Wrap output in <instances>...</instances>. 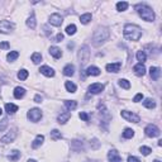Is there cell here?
Returning a JSON list of instances; mask_svg holds the SVG:
<instances>
[{
    "instance_id": "1",
    "label": "cell",
    "mask_w": 162,
    "mask_h": 162,
    "mask_svg": "<svg viewBox=\"0 0 162 162\" xmlns=\"http://www.w3.org/2000/svg\"><path fill=\"white\" fill-rule=\"evenodd\" d=\"M123 34L128 41H139L142 37V29L135 24H125L123 29Z\"/></svg>"
},
{
    "instance_id": "2",
    "label": "cell",
    "mask_w": 162,
    "mask_h": 162,
    "mask_svg": "<svg viewBox=\"0 0 162 162\" xmlns=\"http://www.w3.org/2000/svg\"><path fill=\"white\" fill-rule=\"evenodd\" d=\"M109 37H110V31H109L107 27H100L96 29L94 36H93V45L95 47L104 45L109 39Z\"/></svg>"
},
{
    "instance_id": "3",
    "label": "cell",
    "mask_w": 162,
    "mask_h": 162,
    "mask_svg": "<svg viewBox=\"0 0 162 162\" xmlns=\"http://www.w3.org/2000/svg\"><path fill=\"white\" fill-rule=\"evenodd\" d=\"M135 10L138 11V14H139V15L142 17V19L146 20V22H153L156 18L155 11L146 4H137L135 5Z\"/></svg>"
},
{
    "instance_id": "4",
    "label": "cell",
    "mask_w": 162,
    "mask_h": 162,
    "mask_svg": "<svg viewBox=\"0 0 162 162\" xmlns=\"http://www.w3.org/2000/svg\"><path fill=\"white\" fill-rule=\"evenodd\" d=\"M90 58V51H89V47L87 46H82L79 51V61H80L81 65H85L89 61Z\"/></svg>"
},
{
    "instance_id": "5",
    "label": "cell",
    "mask_w": 162,
    "mask_h": 162,
    "mask_svg": "<svg viewBox=\"0 0 162 162\" xmlns=\"http://www.w3.org/2000/svg\"><path fill=\"white\" fill-rule=\"evenodd\" d=\"M120 115H122V118H124L127 122H131V123H139V120H141L139 115H137V114L132 113V111H128V110L120 111Z\"/></svg>"
},
{
    "instance_id": "6",
    "label": "cell",
    "mask_w": 162,
    "mask_h": 162,
    "mask_svg": "<svg viewBox=\"0 0 162 162\" xmlns=\"http://www.w3.org/2000/svg\"><path fill=\"white\" fill-rule=\"evenodd\" d=\"M27 117L31 122L37 123L38 120H41V118H42V111H41V109H38V108H33L28 111Z\"/></svg>"
},
{
    "instance_id": "7",
    "label": "cell",
    "mask_w": 162,
    "mask_h": 162,
    "mask_svg": "<svg viewBox=\"0 0 162 162\" xmlns=\"http://www.w3.org/2000/svg\"><path fill=\"white\" fill-rule=\"evenodd\" d=\"M144 133H146L147 137L155 138V137H158V135H160V129H158L155 124H148L146 128H144Z\"/></svg>"
},
{
    "instance_id": "8",
    "label": "cell",
    "mask_w": 162,
    "mask_h": 162,
    "mask_svg": "<svg viewBox=\"0 0 162 162\" xmlns=\"http://www.w3.org/2000/svg\"><path fill=\"white\" fill-rule=\"evenodd\" d=\"M14 29V23L9 22V20H0V33H10Z\"/></svg>"
},
{
    "instance_id": "9",
    "label": "cell",
    "mask_w": 162,
    "mask_h": 162,
    "mask_svg": "<svg viewBox=\"0 0 162 162\" xmlns=\"http://www.w3.org/2000/svg\"><path fill=\"white\" fill-rule=\"evenodd\" d=\"M49 24L51 25H55V27H60L61 24H62V17L60 15V14H57V13H55V14H52L51 17H49Z\"/></svg>"
},
{
    "instance_id": "10",
    "label": "cell",
    "mask_w": 162,
    "mask_h": 162,
    "mask_svg": "<svg viewBox=\"0 0 162 162\" xmlns=\"http://www.w3.org/2000/svg\"><path fill=\"white\" fill-rule=\"evenodd\" d=\"M104 90V85L103 84H99V82H95V84H91L89 86V93L90 94H100L101 91Z\"/></svg>"
},
{
    "instance_id": "11",
    "label": "cell",
    "mask_w": 162,
    "mask_h": 162,
    "mask_svg": "<svg viewBox=\"0 0 162 162\" xmlns=\"http://www.w3.org/2000/svg\"><path fill=\"white\" fill-rule=\"evenodd\" d=\"M15 137H17V132L11 131V132H9V133L5 134L4 137L0 139V142H3V143H11L14 139H15Z\"/></svg>"
},
{
    "instance_id": "12",
    "label": "cell",
    "mask_w": 162,
    "mask_h": 162,
    "mask_svg": "<svg viewBox=\"0 0 162 162\" xmlns=\"http://www.w3.org/2000/svg\"><path fill=\"white\" fill-rule=\"evenodd\" d=\"M108 157H109V162H123L122 157H120L119 153H118L115 149H111V151L108 153Z\"/></svg>"
},
{
    "instance_id": "13",
    "label": "cell",
    "mask_w": 162,
    "mask_h": 162,
    "mask_svg": "<svg viewBox=\"0 0 162 162\" xmlns=\"http://www.w3.org/2000/svg\"><path fill=\"white\" fill-rule=\"evenodd\" d=\"M39 71H41V73H43L45 76H47V77H53L55 76V70L49 66H42L39 69Z\"/></svg>"
},
{
    "instance_id": "14",
    "label": "cell",
    "mask_w": 162,
    "mask_h": 162,
    "mask_svg": "<svg viewBox=\"0 0 162 162\" xmlns=\"http://www.w3.org/2000/svg\"><path fill=\"white\" fill-rule=\"evenodd\" d=\"M120 67H122V63H120V62L108 63V65H107V71H108V72H114V73H117V72H119Z\"/></svg>"
},
{
    "instance_id": "15",
    "label": "cell",
    "mask_w": 162,
    "mask_h": 162,
    "mask_svg": "<svg viewBox=\"0 0 162 162\" xmlns=\"http://www.w3.org/2000/svg\"><path fill=\"white\" fill-rule=\"evenodd\" d=\"M85 75L87 76H99L100 75V69L96 66H89L86 69V71H85Z\"/></svg>"
},
{
    "instance_id": "16",
    "label": "cell",
    "mask_w": 162,
    "mask_h": 162,
    "mask_svg": "<svg viewBox=\"0 0 162 162\" xmlns=\"http://www.w3.org/2000/svg\"><path fill=\"white\" fill-rule=\"evenodd\" d=\"M70 118H71V113H70V111H65V113H61L60 115H58L57 120L60 124H65L66 122H69Z\"/></svg>"
},
{
    "instance_id": "17",
    "label": "cell",
    "mask_w": 162,
    "mask_h": 162,
    "mask_svg": "<svg viewBox=\"0 0 162 162\" xmlns=\"http://www.w3.org/2000/svg\"><path fill=\"white\" fill-rule=\"evenodd\" d=\"M133 70H134V72H135V75L137 76H143L144 73H146V67H144L143 63L135 65V66L133 67Z\"/></svg>"
},
{
    "instance_id": "18",
    "label": "cell",
    "mask_w": 162,
    "mask_h": 162,
    "mask_svg": "<svg viewBox=\"0 0 162 162\" xmlns=\"http://www.w3.org/2000/svg\"><path fill=\"white\" fill-rule=\"evenodd\" d=\"M149 75H151L152 80H158V79H160V75H161L160 69H158V67H151V69H149Z\"/></svg>"
},
{
    "instance_id": "19",
    "label": "cell",
    "mask_w": 162,
    "mask_h": 162,
    "mask_svg": "<svg viewBox=\"0 0 162 162\" xmlns=\"http://www.w3.org/2000/svg\"><path fill=\"white\" fill-rule=\"evenodd\" d=\"M49 53H51V56H53L56 60H57V58H60L61 56H62L61 49L58 48V47H56V46H52L51 48H49Z\"/></svg>"
},
{
    "instance_id": "20",
    "label": "cell",
    "mask_w": 162,
    "mask_h": 162,
    "mask_svg": "<svg viewBox=\"0 0 162 162\" xmlns=\"http://www.w3.org/2000/svg\"><path fill=\"white\" fill-rule=\"evenodd\" d=\"M24 95H25V89H24V87L18 86V87L14 89V98H15V99H22Z\"/></svg>"
},
{
    "instance_id": "21",
    "label": "cell",
    "mask_w": 162,
    "mask_h": 162,
    "mask_svg": "<svg viewBox=\"0 0 162 162\" xmlns=\"http://www.w3.org/2000/svg\"><path fill=\"white\" fill-rule=\"evenodd\" d=\"M73 73H75V66L71 63H69V65H66V66L63 67V75H66V76H72Z\"/></svg>"
},
{
    "instance_id": "22",
    "label": "cell",
    "mask_w": 162,
    "mask_h": 162,
    "mask_svg": "<svg viewBox=\"0 0 162 162\" xmlns=\"http://www.w3.org/2000/svg\"><path fill=\"white\" fill-rule=\"evenodd\" d=\"M43 141H45V135L38 134L36 137V139L33 141V143H32V147H33V148H38V147L43 143Z\"/></svg>"
},
{
    "instance_id": "23",
    "label": "cell",
    "mask_w": 162,
    "mask_h": 162,
    "mask_svg": "<svg viewBox=\"0 0 162 162\" xmlns=\"http://www.w3.org/2000/svg\"><path fill=\"white\" fill-rule=\"evenodd\" d=\"M5 110L8 111V114H14L15 111H18V105L8 103V104H5Z\"/></svg>"
},
{
    "instance_id": "24",
    "label": "cell",
    "mask_w": 162,
    "mask_h": 162,
    "mask_svg": "<svg viewBox=\"0 0 162 162\" xmlns=\"http://www.w3.org/2000/svg\"><path fill=\"white\" fill-rule=\"evenodd\" d=\"M19 157H20V152L17 151V149H14V151H11L10 155L8 156V160H9L10 162H15V161L19 160Z\"/></svg>"
},
{
    "instance_id": "25",
    "label": "cell",
    "mask_w": 162,
    "mask_h": 162,
    "mask_svg": "<svg viewBox=\"0 0 162 162\" xmlns=\"http://www.w3.org/2000/svg\"><path fill=\"white\" fill-rule=\"evenodd\" d=\"M65 87H66V90L69 91V93H76V90H77V86H76L72 81H66Z\"/></svg>"
},
{
    "instance_id": "26",
    "label": "cell",
    "mask_w": 162,
    "mask_h": 162,
    "mask_svg": "<svg viewBox=\"0 0 162 162\" xmlns=\"http://www.w3.org/2000/svg\"><path fill=\"white\" fill-rule=\"evenodd\" d=\"M27 25L31 29H34L36 28V25H37V22H36V17H34V14H32L31 17L27 19Z\"/></svg>"
},
{
    "instance_id": "27",
    "label": "cell",
    "mask_w": 162,
    "mask_h": 162,
    "mask_svg": "<svg viewBox=\"0 0 162 162\" xmlns=\"http://www.w3.org/2000/svg\"><path fill=\"white\" fill-rule=\"evenodd\" d=\"M65 105H66V108L71 111V110H73V109H76L77 103H76L75 100H66V101H65Z\"/></svg>"
},
{
    "instance_id": "28",
    "label": "cell",
    "mask_w": 162,
    "mask_h": 162,
    "mask_svg": "<svg viewBox=\"0 0 162 162\" xmlns=\"http://www.w3.org/2000/svg\"><path fill=\"white\" fill-rule=\"evenodd\" d=\"M118 84H119L120 87H123V89H125V90L131 89V82H129L128 80H125V79H120Z\"/></svg>"
},
{
    "instance_id": "29",
    "label": "cell",
    "mask_w": 162,
    "mask_h": 162,
    "mask_svg": "<svg viewBox=\"0 0 162 162\" xmlns=\"http://www.w3.org/2000/svg\"><path fill=\"white\" fill-rule=\"evenodd\" d=\"M8 60L10 61V62H13V61H15L17 58L19 57V52L18 51H11V52H9V53H8Z\"/></svg>"
},
{
    "instance_id": "30",
    "label": "cell",
    "mask_w": 162,
    "mask_h": 162,
    "mask_svg": "<svg viewBox=\"0 0 162 162\" xmlns=\"http://www.w3.org/2000/svg\"><path fill=\"white\" fill-rule=\"evenodd\" d=\"M128 7H129V4L127 1H119L117 4V9L119 10V11H124V10H127L128 9Z\"/></svg>"
},
{
    "instance_id": "31",
    "label": "cell",
    "mask_w": 162,
    "mask_h": 162,
    "mask_svg": "<svg viewBox=\"0 0 162 162\" xmlns=\"http://www.w3.org/2000/svg\"><path fill=\"white\" fill-rule=\"evenodd\" d=\"M143 105L147 109H153V108L156 107V103H155V100H152V99H146L143 101Z\"/></svg>"
},
{
    "instance_id": "32",
    "label": "cell",
    "mask_w": 162,
    "mask_h": 162,
    "mask_svg": "<svg viewBox=\"0 0 162 162\" xmlns=\"http://www.w3.org/2000/svg\"><path fill=\"white\" fill-rule=\"evenodd\" d=\"M51 138H52L53 141H58V139H61V138H62V134H61L60 131H57V129H53V131L51 132Z\"/></svg>"
},
{
    "instance_id": "33",
    "label": "cell",
    "mask_w": 162,
    "mask_h": 162,
    "mask_svg": "<svg viewBox=\"0 0 162 162\" xmlns=\"http://www.w3.org/2000/svg\"><path fill=\"white\" fill-rule=\"evenodd\" d=\"M90 20H91V14H90V13L82 14V15L80 17V22L82 23V24H87Z\"/></svg>"
},
{
    "instance_id": "34",
    "label": "cell",
    "mask_w": 162,
    "mask_h": 162,
    "mask_svg": "<svg viewBox=\"0 0 162 162\" xmlns=\"http://www.w3.org/2000/svg\"><path fill=\"white\" fill-rule=\"evenodd\" d=\"M134 135V131L131 128H125L124 132H123V137L127 138V139H129V138H132Z\"/></svg>"
},
{
    "instance_id": "35",
    "label": "cell",
    "mask_w": 162,
    "mask_h": 162,
    "mask_svg": "<svg viewBox=\"0 0 162 162\" xmlns=\"http://www.w3.org/2000/svg\"><path fill=\"white\" fill-rule=\"evenodd\" d=\"M32 61H33V63L38 65L41 61H42V55L38 53V52H34V53L32 55Z\"/></svg>"
},
{
    "instance_id": "36",
    "label": "cell",
    "mask_w": 162,
    "mask_h": 162,
    "mask_svg": "<svg viewBox=\"0 0 162 162\" xmlns=\"http://www.w3.org/2000/svg\"><path fill=\"white\" fill-rule=\"evenodd\" d=\"M28 75H29V73H28V71H27V70H24V69H23V70H20V71L18 72V79H19V80H27V79H28Z\"/></svg>"
},
{
    "instance_id": "37",
    "label": "cell",
    "mask_w": 162,
    "mask_h": 162,
    "mask_svg": "<svg viewBox=\"0 0 162 162\" xmlns=\"http://www.w3.org/2000/svg\"><path fill=\"white\" fill-rule=\"evenodd\" d=\"M137 60L139 61V63H143L144 61L147 60V56H146V53H144L143 51H138V52H137Z\"/></svg>"
},
{
    "instance_id": "38",
    "label": "cell",
    "mask_w": 162,
    "mask_h": 162,
    "mask_svg": "<svg viewBox=\"0 0 162 162\" xmlns=\"http://www.w3.org/2000/svg\"><path fill=\"white\" fill-rule=\"evenodd\" d=\"M76 33V25L75 24H70L67 25L66 28V34H69V36H72V34Z\"/></svg>"
},
{
    "instance_id": "39",
    "label": "cell",
    "mask_w": 162,
    "mask_h": 162,
    "mask_svg": "<svg viewBox=\"0 0 162 162\" xmlns=\"http://www.w3.org/2000/svg\"><path fill=\"white\" fill-rule=\"evenodd\" d=\"M139 151H141V153H142V155H143V156H148V155H149V153H151V152H152V149H151V148H149V147H146V146H142V147H141V148H139Z\"/></svg>"
},
{
    "instance_id": "40",
    "label": "cell",
    "mask_w": 162,
    "mask_h": 162,
    "mask_svg": "<svg viewBox=\"0 0 162 162\" xmlns=\"http://www.w3.org/2000/svg\"><path fill=\"white\" fill-rule=\"evenodd\" d=\"M7 127H8V119L5 118V119H3L1 122H0V132H4Z\"/></svg>"
},
{
    "instance_id": "41",
    "label": "cell",
    "mask_w": 162,
    "mask_h": 162,
    "mask_svg": "<svg viewBox=\"0 0 162 162\" xmlns=\"http://www.w3.org/2000/svg\"><path fill=\"white\" fill-rule=\"evenodd\" d=\"M79 117H80V119H82L84 122H89V119H90V117L87 115L86 113H84V111H81V113L79 114Z\"/></svg>"
},
{
    "instance_id": "42",
    "label": "cell",
    "mask_w": 162,
    "mask_h": 162,
    "mask_svg": "<svg viewBox=\"0 0 162 162\" xmlns=\"http://www.w3.org/2000/svg\"><path fill=\"white\" fill-rule=\"evenodd\" d=\"M142 99H143V94H142V93H139V94H137V95L134 96L133 101H134V103H139Z\"/></svg>"
},
{
    "instance_id": "43",
    "label": "cell",
    "mask_w": 162,
    "mask_h": 162,
    "mask_svg": "<svg viewBox=\"0 0 162 162\" xmlns=\"http://www.w3.org/2000/svg\"><path fill=\"white\" fill-rule=\"evenodd\" d=\"M91 143H93V148H94V149H96V148H98V147L100 146V143L98 142V139H95V138H94L93 141H90V144H91Z\"/></svg>"
},
{
    "instance_id": "44",
    "label": "cell",
    "mask_w": 162,
    "mask_h": 162,
    "mask_svg": "<svg viewBox=\"0 0 162 162\" xmlns=\"http://www.w3.org/2000/svg\"><path fill=\"white\" fill-rule=\"evenodd\" d=\"M9 47H10V45L8 42H1V43H0V48H1V49H8Z\"/></svg>"
},
{
    "instance_id": "45",
    "label": "cell",
    "mask_w": 162,
    "mask_h": 162,
    "mask_svg": "<svg viewBox=\"0 0 162 162\" xmlns=\"http://www.w3.org/2000/svg\"><path fill=\"white\" fill-rule=\"evenodd\" d=\"M128 162H141V161L138 160L137 157H134V156H129V157H128Z\"/></svg>"
},
{
    "instance_id": "46",
    "label": "cell",
    "mask_w": 162,
    "mask_h": 162,
    "mask_svg": "<svg viewBox=\"0 0 162 162\" xmlns=\"http://www.w3.org/2000/svg\"><path fill=\"white\" fill-rule=\"evenodd\" d=\"M62 39H63V34L62 33H58L57 36H56V42H61Z\"/></svg>"
},
{
    "instance_id": "47",
    "label": "cell",
    "mask_w": 162,
    "mask_h": 162,
    "mask_svg": "<svg viewBox=\"0 0 162 162\" xmlns=\"http://www.w3.org/2000/svg\"><path fill=\"white\" fill-rule=\"evenodd\" d=\"M34 101L36 103H42V96H41L39 94H37V95L34 96Z\"/></svg>"
},
{
    "instance_id": "48",
    "label": "cell",
    "mask_w": 162,
    "mask_h": 162,
    "mask_svg": "<svg viewBox=\"0 0 162 162\" xmlns=\"http://www.w3.org/2000/svg\"><path fill=\"white\" fill-rule=\"evenodd\" d=\"M67 47H69V48H70V49H72V48H73V43H70V45H69V46H67Z\"/></svg>"
},
{
    "instance_id": "49",
    "label": "cell",
    "mask_w": 162,
    "mask_h": 162,
    "mask_svg": "<svg viewBox=\"0 0 162 162\" xmlns=\"http://www.w3.org/2000/svg\"><path fill=\"white\" fill-rule=\"evenodd\" d=\"M28 162H37L36 160H28Z\"/></svg>"
},
{
    "instance_id": "50",
    "label": "cell",
    "mask_w": 162,
    "mask_h": 162,
    "mask_svg": "<svg viewBox=\"0 0 162 162\" xmlns=\"http://www.w3.org/2000/svg\"><path fill=\"white\" fill-rule=\"evenodd\" d=\"M1 114H3V110H1V108H0V115H1Z\"/></svg>"
},
{
    "instance_id": "51",
    "label": "cell",
    "mask_w": 162,
    "mask_h": 162,
    "mask_svg": "<svg viewBox=\"0 0 162 162\" xmlns=\"http://www.w3.org/2000/svg\"><path fill=\"white\" fill-rule=\"evenodd\" d=\"M153 162H161V161H158V160H155V161H153Z\"/></svg>"
}]
</instances>
